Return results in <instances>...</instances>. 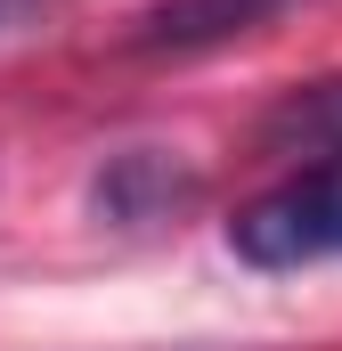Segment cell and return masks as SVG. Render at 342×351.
I'll list each match as a JSON object with an SVG mask.
<instances>
[{
	"mask_svg": "<svg viewBox=\"0 0 342 351\" xmlns=\"http://www.w3.org/2000/svg\"><path fill=\"white\" fill-rule=\"evenodd\" d=\"M261 147H277V156H293V147H326V156H342V82L285 90V98L261 114Z\"/></svg>",
	"mask_w": 342,
	"mask_h": 351,
	"instance_id": "4",
	"label": "cell"
},
{
	"mask_svg": "<svg viewBox=\"0 0 342 351\" xmlns=\"http://www.w3.org/2000/svg\"><path fill=\"white\" fill-rule=\"evenodd\" d=\"M98 213L106 221H122V229H147V221H171L187 196H196V172H179L171 156L155 147H131V156H114L106 172H98Z\"/></svg>",
	"mask_w": 342,
	"mask_h": 351,
	"instance_id": "3",
	"label": "cell"
},
{
	"mask_svg": "<svg viewBox=\"0 0 342 351\" xmlns=\"http://www.w3.org/2000/svg\"><path fill=\"white\" fill-rule=\"evenodd\" d=\"M285 0H163L131 25V49L139 58H196V49H220L237 33L269 25Z\"/></svg>",
	"mask_w": 342,
	"mask_h": 351,
	"instance_id": "2",
	"label": "cell"
},
{
	"mask_svg": "<svg viewBox=\"0 0 342 351\" xmlns=\"http://www.w3.org/2000/svg\"><path fill=\"white\" fill-rule=\"evenodd\" d=\"M228 254L245 269H310L342 262V156L310 164V172L277 180L228 221Z\"/></svg>",
	"mask_w": 342,
	"mask_h": 351,
	"instance_id": "1",
	"label": "cell"
},
{
	"mask_svg": "<svg viewBox=\"0 0 342 351\" xmlns=\"http://www.w3.org/2000/svg\"><path fill=\"white\" fill-rule=\"evenodd\" d=\"M49 16H57V0H0V49L8 41H33Z\"/></svg>",
	"mask_w": 342,
	"mask_h": 351,
	"instance_id": "5",
	"label": "cell"
}]
</instances>
